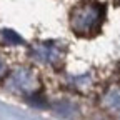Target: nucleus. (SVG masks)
I'll return each instance as SVG.
<instances>
[{
  "label": "nucleus",
  "instance_id": "nucleus-1",
  "mask_svg": "<svg viewBox=\"0 0 120 120\" xmlns=\"http://www.w3.org/2000/svg\"><path fill=\"white\" fill-rule=\"evenodd\" d=\"M103 8L98 4H82L70 13V27L77 35H92L100 28Z\"/></svg>",
  "mask_w": 120,
  "mask_h": 120
},
{
  "label": "nucleus",
  "instance_id": "nucleus-2",
  "mask_svg": "<svg viewBox=\"0 0 120 120\" xmlns=\"http://www.w3.org/2000/svg\"><path fill=\"white\" fill-rule=\"evenodd\" d=\"M8 85H12V88L20 90V92H34L38 85V80L30 70H19L12 73Z\"/></svg>",
  "mask_w": 120,
  "mask_h": 120
},
{
  "label": "nucleus",
  "instance_id": "nucleus-3",
  "mask_svg": "<svg viewBox=\"0 0 120 120\" xmlns=\"http://www.w3.org/2000/svg\"><path fill=\"white\" fill-rule=\"evenodd\" d=\"M38 60H45V62H50V60L57 58V50L50 45H40L38 49H35Z\"/></svg>",
  "mask_w": 120,
  "mask_h": 120
},
{
  "label": "nucleus",
  "instance_id": "nucleus-4",
  "mask_svg": "<svg viewBox=\"0 0 120 120\" xmlns=\"http://www.w3.org/2000/svg\"><path fill=\"white\" fill-rule=\"evenodd\" d=\"M103 102L109 109H120V90H117V88L110 90V92L105 95Z\"/></svg>",
  "mask_w": 120,
  "mask_h": 120
},
{
  "label": "nucleus",
  "instance_id": "nucleus-5",
  "mask_svg": "<svg viewBox=\"0 0 120 120\" xmlns=\"http://www.w3.org/2000/svg\"><path fill=\"white\" fill-rule=\"evenodd\" d=\"M2 37H4V40H5L7 43H10V45H20V43L23 42L22 37H20L19 34L12 32V30H4V32H2Z\"/></svg>",
  "mask_w": 120,
  "mask_h": 120
},
{
  "label": "nucleus",
  "instance_id": "nucleus-6",
  "mask_svg": "<svg viewBox=\"0 0 120 120\" xmlns=\"http://www.w3.org/2000/svg\"><path fill=\"white\" fill-rule=\"evenodd\" d=\"M55 110L58 113H62V115H72L75 107L72 103H68V102H58V103H55Z\"/></svg>",
  "mask_w": 120,
  "mask_h": 120
}]
</instances>
